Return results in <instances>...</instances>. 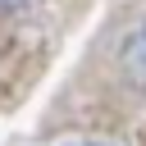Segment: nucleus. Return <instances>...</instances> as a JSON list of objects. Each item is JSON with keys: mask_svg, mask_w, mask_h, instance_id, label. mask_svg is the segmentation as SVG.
Masks as SVG:
<instances>
[{"mask_svg": "<svg viewBox=\"0 0 146 146\" xmlns=\"http://www.w3.org/2000/svg\"><path fill=\"white\" fill-rule=\"evenodd\" d=\"M123 73L137 82V87H146V18L128 32V41H123Z\"/></svg>", "mask_w": 146, "mask_h": 146, "instance_id": "1", "label": "nucleus"}, {"mask_svg": "<svg viewBox=\"0 0 146 146\" xmlns=\"http://www.w3.org/2000/svg\"><path fill=\"white\" fill-rule=\"evenodd\" d=\"M23 5H32V0H0V9H23Z\"/></svg>", "mask_w": 146, "mask_h": 146, "instance_id": "2", "label": "nucleus"}, {"mask_svg": "<svg viewBox=\"0 0 146 146\" xmlns=\"http://www.w3.org/2000/svg\"><path fill=\"white\" fill-rule=\"evenodd\" d=\"M68 146H114V141H68Z\"/></svg>", "mask_w": 146, "mask_h": 146, "instance_id": "3", "label": "nucleus"}]
</instances>
